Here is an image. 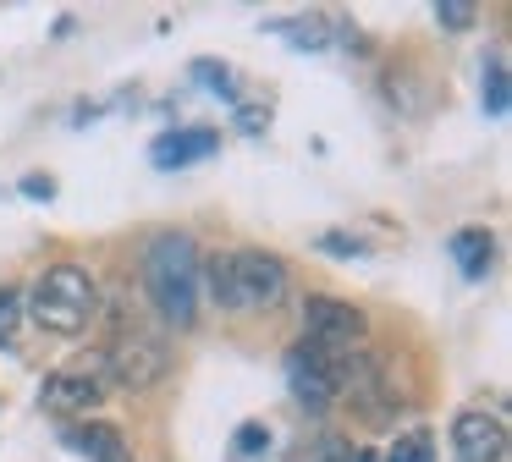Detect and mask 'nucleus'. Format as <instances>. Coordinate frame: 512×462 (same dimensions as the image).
I'll return each instance as SVG.
<instances>
[{"label": "nucleus", "instance_id": "22", "mask_svg": "<svg viewBox=\"0 0 512 462\" xmlns=\"http://www.w3.org/2000/svg\"><path fill=\"white\" fill-rule=\"evenodd\" d=\"M232 121H237V132H248V138H259V132L270 127V105H259V99H237L232 105Z\"/></svg>", "mask_w": 512, "mask_h": 462}, {"label": "nucleus", "instance_id": "23", "mask_svg": "<svg viewBox=\"0 0 512 462\" xmlns=\"http://www.w3.org/2000/svg\"><path fill=\"white\" fill-rule=\"evenodd\" d=\"M23 193L39 198V204H50V198H56V176H23Z\"/></svg>", "mask_w": 512, "mask_h": 462}, {"label": "nucleus", "instance_id": "7", "mask_svg": "<svg viewBox=\"0 0 512 462\" xmlns=\"http://www.w3.org/2000/svg\"><path fill=\"white\" fill-rule=\"evenodd\" d=\"M105 396H111V380H105L100 352H89V358H78V363H61V369L39 385V407L56 413V418H89Z\"/></svg>", "mask_w": 512, "mask_h": 462}, {"label": "nucleus", "instance_id": "14", "mask_svg": "<svg viewBox=\"0 0 512 462\" xmlns=\"http://www.w3.org/2000/svg\"><path fill=\"white\" fill-rule=\"evenodd\" d=\"M479 105H485V116H507L512 110V72H507V55L490 50L485 61H479Z\"/></svg>", "mask_w": 512, "mask_h": 462}, {"label": "nucleus", "instance_id": "4", "mask_svg": "<svg viewBox=\"0 0 512 462\" xmlns=\"http://www.w3.org/2000/svg\"><path fill=\"white\" fill-rule=\"evenodd\" d=\"M100 363H105V380L111 391H155L160 380L171 374V341L166 330L155 325H138V319H122L116 336L100 347Z\"/></svg>", "mask_w": 512, "mask_h": 462}, {"label": "nucleus", "instance_id": "16", "mask_svg": "<svg viewBox=\"0 0 512 462\" xmlns=\"http://www.w3.org/2000/svg\"><path fill=\"white\" fill-rule=\"evenodd\" d=\"M193 83L210 88L221 105H237V99H243V83H237V72H232L226 61H210V55H204V61H193Z\"/></svg>", "mask_w": 512, "mask_h": 462}, {"label": "nucleus", "instance_id": "13", "mask_svg": "<svg viewBox=\"0 0 512 462\" xmlns=\"http://www.w3.org/2000/svg\"><path fill=\"white\" fill-rule=\"evenodd\" d=\"M446 253H452V264H457L463 281H485L490 264H496V231L490 226H463V231H452Z\"/></svg>", "mask_w": 512, "mask_h": 462}, {"label": "nucleus", "instance_id": "9", "mask_svg": "<svg viewBox=\"0 0 512 462\" xmlns=\"http://www.w3.org/2000/svg\"><path fill=\"white\" fill-rule=\"evenodd\" d=\"M452 457L457 462H501L507 457V413H501V402H468L452 418Z\"/></svg>", "mask_w": 512, "mask_h": 462}, {"label": "nucleus", "instance_id": "5", "mask_svg": "<svg viewBox=\"0 0 512 462\" xmlns=\"http://www.w3.org/2000/svg\"><path fill=\"white\" fill-rule=\"evenodd\" d=\"M303 341L314 352H325L331 363H347L358 352H369V319L364 308L342 303V297H309L303 303Z\"/></svg>", "mask_w": 512, "mask_h": 462}, {"label": "nucleus", "instance_id": "2", "mask_svg": "<svg viewBox=\"0 0 512 462\" xmlns=\"http://www.w3.org/2000/svg\"><path fill=\"white\" fill-rule=\"evenodd\" d=\"M199 242L188 237V231H155L144 248V292L149 303H155L160 325L166 330H188L193 319H199Z\"/></svg>", "mask_w": 512, "mask_h": 462}, {"label": "nucleus", "instance_id": "15", "mask_svg": "<svg viewBox=\"0 0 512 462\" xmlns=\"http://www.w3.org/2000/svg\"><path fill=\"white\" fill-rule=\"evenodd\" d=\"M287 462H358V446L347 435H336V429H320V435H303L287 451Z\"/></svg>", "mask_w": 512, "mask_h": 462}, {"label": "nucleus", "instance_id": "11", "mask_svg": "<svg viewBox=\"0 0 512 462\" xmlns=\"http://www.w3.org/2000/svg\"><path fill=\"white\" fill-rule=\"evenodd\" d=\"M221 154V132L193 121V127H166L155 143H149V165L155 171H188V165H204Z\"/></svg>", "mask_w": 512, "mask_h": 462}, {"label": "nucleus", "instance_id": "12", "mask_svg": "<svg viewBox=\"0 0 512 462\" xmlns=\"http://www.w3.org/2000/svg\"><path fill=\"white\" fill-rule=\"evenodd\" d=\"M61 446L78 451L83 462H133V451H127V435H122L116 424H100V418L61 424Z\"/></svg>", "mask_w": 512, "mask_h": 462}, {"label": "nucleus", "instance_id": "19", "mask_svg": "<svg viewBox=\"0 0 512 462\" xmlns=\"http://www.w3.org/2000/svg\"><path fill=\"white\" fill-rule=\"evenodd\" d=\"M314 248L331 253V259H369V242L358 237V231H320V237H314Z\"/></svg>", "mask_w": 512, "mask_h": 462}, {"label": "nucleus", "instance_id": "18", "mask_svg": "<svg viewBox=\"0 0 512 462\" xmlns=\"http://www.w3.org/2000/svg\"><path fill=\"white\" fill-rule=\"evenodd\" d=\"M265 451H270V424H259V418L237 424V435H232V457L237 462H259Z\"/></svg>", "mask_w": 512, "mask_h": 462}, {"label": "nucleus", "instance_id": "24", "mask_svg": "<svg viewBox=\"0 0 512 462\" xmlns=\"http://www.w3.org/2000/svg\"><path fill=\"white\" fill-rule=\"evenodd\" d=\"M358 462H380V457H375V451H358Z\"/></svg>", "mask_w": 512, "mask_h": 462}, {"label": "nucleus", "instance_id": "17", "mask_svg": "<svg viewBox=\"0 0 512 462\" xmlns=\"http://www.w3.org/2000/svg\"><path fill=\"white\" fill-rule=\"evenodd\" d=\"M386 462H435V435H430V429H424V424L402 429V435L391 440Z\"/></svg>", "mask_w": 512, "mask_h": 462}, {"label": "nucleus", "instance_id": "6", "mask_svg": "<svg viewBox=\"0 0 512 462\" xmlns=\"http://www.w3.org/2000/svg\"><path fill=\"white\" fill-rule=\"evenodd\" d=\"M342 396H347V402H358V413H364L369 424H386L391 413L408 407L402 369L391 358H380V352H358V358L347 363V369H342Z\"/></svg>", "mask_w": 512, "mask_h": 462}, {"label": "nucleus", "instance_id": "1", "mask_svg": "<svg viewBox=\"0 0 512 462\" xmlns=\"http://www.w3.org/2000/svg\"><path fill=\"white\" fill-rule=\"evenodd\" d=\"M199 286L215 297V308H226V314H270V308L287 297L292 270H287V259L270 253V248H226L199 270Z\"/></svg>", "mask_w": 512, "mask_h": 462}, {"label": "nucleus", "instance_id": "8", "mask_svg": "<svg viewBox=\"0 0 512 462\" xmlns=\"http://www.w3.org/2000/svg\"><path fill=\"white\" fill-rule=\"evenodd\" d=\"M347 363H353V358H347ZM347 363H331L325 352H314L309 341H292L287 358H281L292 402L309 407V413H325L331 402H342V369H347Z\"/></svg>", "mask_w": 512, "mask_h": 462}, {"label": "nucleus", "instance_id": "10", "mask_svg": "<svg viewBox=\"0 0 512 462\" xmlns=\"http://www.w3.org/2000/svg\"><path fill=\"white\" fill-rule=\"evenodd\" d=\"M276 39H287L292 50L303 55H325V50H353L358 44V28L342 17V11H292V17H276L265 22Z\"/></svg>", "mask_w": 512, "mask_h": 462}, {"label": "nucleus", "instance_id": "3", "mask_svg": "<svg viewBox=\"0 0 512 462\" xmlns=\"http://www.w3.org/2000/svg\"><path fill=\"white\" fill-rule=\"evenodd\" d=\"M23 314H34V325L56 330V336H78L100 314V281L83 264H50L23 292Z\"/></svg>", "mask_w": 512, "mask_h": 462}, {"label": "nucleus", "instance_id": "20", "mask_svg": "<svg viewBox=\"0 0 512 462\" xmlns=\"http://www.w3.org/2000/svg\"><path fill=\"white\" fill-rule=\"evenodd\" d=\"M430 17L441 22L446 33H468V28H474V17H479V6H474V0H435Z\"/></svg>", "mask_w": 512, "mask_h": 462}, {"label": "nucleus", "instance_id": "21", "mask_svg": "<svg viewBox=\"0 0 512 462\" xmlns=\"http://www.w3.org/2000/svg\"><path fill=\"white\" fill-rule=\"evenodd\" d=\"M17 325H23V292L17 286H0V347H12Z\"/></svg>", "mask_w": 512, "mask_h": 462}]
</instances>
